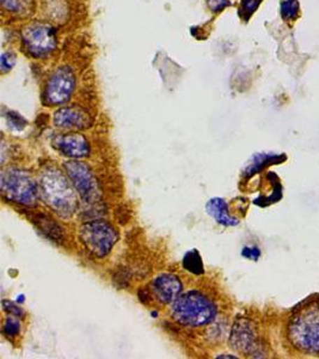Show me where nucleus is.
<instances>
[{"instance_id":"nucleus-1","label":"nucleus","mask_w":319,"mask_h":359,"mask_svg":"<svg viewBox=\"0 0 319 359\" xmlns=\"http://www.w3.org/2000/svg\"><path fill=\"white\" fill-rule=\"evenodd\" d=\"M171 314L180 326L197 328L212 323L217 318L218 308L208 296L190 290L180 294L172 302Z\"/></svg>"},{"instance_id":"nucleus-2","label":"nucleus","mask_w":319,"mask_h":359,"mask_svg":"<svg viewBox=\"0 0 319 359\" xmlns=\"http://www.w3.org/2000/svg\"><path fill=\"white\" fill-rule=\"evenodd\" d=\"M38 192L45 204L64 218L72 216L78 208L77 196L64 174L57 169H47L38 181Z\"/></svg>"},{"instance_id":"nucleus-3","label":"nucleus","mask_w":319,"mask_h":359,"mask_svg":"<svg viewBox=\"0 0 319 359\" xmlns=\"http://www.w3.org/2000/svg\"><path fill=\"white\" fill-rule=\"evenodd\" d=\"M288 334L292 344L307 353H319V304H310L292 318Z\"/></svg>"},{"instance_id":"nucleus-4","label":"nucleus","mask_w":319,"mask_h":359,"mask_svg":"<svg viewBox=\"0 0 319 359\" xmlns=\"http://www.w3.org/2000/svg\"><path fill=\"white\" fill-rule=\"evenodd\" d=\"M1 192L8 201L33 206L38 199V187L28 172L11 168L1 174Z\"/></svg>"},{"instance_id":"nucleus-5","label":"nucleus","mask_w":319,"mask_h":359,"mask_svg":"<svg viewBox=\"0 0 319 359\" xmlns=\"http://www.w3.org/2000/svg\"><path fill=\"white\" fill-rule=\"evenodd\" d=\"M79 238L92 255L104 257L111 253V249L119 240L116 229L104 221L89 222L79 229Z\"/></svg>"},{"instance_id":"nucleus-6","label":"nucleus","mask_w":319,"mask_h":359,"mask_svg":"<svg viewBox=\"0 0 319 359\" xmlns=\"http://www.w3.org/2000/svg\"><path fill=\"white\" fill-rule=\"evenodd\" d=\"M22 43L31 57H45L57 48V32L47 23H33L23 29Z\"/></svg>"},{"instance_id":"nucleus-7","label":"nucleus","mask_w":319,"mask_h":359,"mask_svg":"<svg viewBox=\"0 0 319 359\" xmlns=\"http://www.w3.org/2000/svg\"><path fill=\"white\" fill-rule=\"evenodd\" d=\"M76 88V76L73 71L62 66L50 74V79L45 83L42 94V101L47 106H62L70 101Z\"/></svg>"},{"instance_id":"nucleus-8","label":"nucleus","mask_w":319,"mask_h":359,"mask_svg":"<svg viewBox=\"0 0 319 359\" xmlns=\"http://www.w3.org/2000/svg\"><path fill=\"white\" fill-rule=\"evenodd\" d=\"M65 170L67 176L70 177L76 191L78 193L84 203L87 204H97L101 201V189H99L97 180L89 165L82 162H69L65 163Z\"/></svg>"},{"instance_id":"nucleus-9","label":"nucleus","mask_w":319,"mask_h":359,"mask_svg":"<svg viewBox=\"0 0 319 359\" xmlns=\"http://www.w3.org/2000/svg\"><path fill=\"white\" fill-rule=\"evenodd\" d=\"M229 345L236 351L246 355L261 357L262 353L256 328L246 318H239L234 323L229 335Z\"/></svg>"},{"instance_id":"nucleus-10","label":"nucleus","mask_w":319,"mask_h":359,"mask_svg":"<svg viewBox=\"0 0 319 359\" xmlns=\"http://www.w3.org/2000/svg\"><path fill=\"white\" fill-rule=\"evenodd\" d=\"M52 145L57 152L69 158H85L90 155L89 140L78 133H65L54 137Z\"/></svg>"},{"instance_id":"nucleus-11","label":"nucleus","mask_w":319,"mask_h":359,"mask_svg":"<svg viewBox=\"0 0 319 359\" xmlns=\"http://www.w3.org/2000/svg\"><path fill=\"white\" fill-rule=\"evenodd\" d=\"M183 290L180 278L171 273L157 276L151 282L150 292L162 304H169L176 299Z\"/></svg>"},{"instance_id":"nucleus-12","label":"nucleus","mask_w":319,"mask_h":359,"mask_svg":"<svg viewBox=\"0 0 319 359\" xmlns=\"http://www.w3.org/2000/svg\"><path fill=\"white\" fill-rule=\"evenodd\" d=\"M91 123L90 115L77 106L62 107L54 114V125L62 130H85Z\"/></svg>"},{"instance_id":"nucleus-13","label":"nucleus","mask_w":319,"mask_h":359,"mask_svg":"<svg viewBox=\"0 0 319 359\" xmlns=\"http://www.w3.org/2000/svg\"><path fill=\"white\" fill-rule=\"evenodd\" d=\"M30 221L36 226L37 230L45 235L50 241L55 243H62L64 241V233L62 228L54 221L52 217L45 215V213H31L30 215Z\"/></svg>"},{"instance_id":"nucleus-14","label":"nucleus","mask_w":319,"mask_h":359,"mask_svg":"<svg viewBox=\"0 0 319 359\" xmlns=\"http://www.w3.org/2000/svg\"><path fill=\"white\" fill-rule=\"evenodd\" d=\"M206 211L209 216L213 217L217 223L224 226H236L239 224L237 218L231 216L229 205L221 198H213L206 205Z\"/></svg>"},{"instance_id":"nucleus-15","label":"nucleus","mask_w":319,"mask_h":359,"mask_svg":"<svg viewBox=\"0 0 319 359\" xmlns=\"http://www.w3.org/2000/svg\"><path fill=\"white\" fill-rule=\"evenodd\" d=\"M182 265L185 271H188L189 273L195 274V276H202L205 273L202 257L197 252V249H192V250H189L188 253H185Z\"/></svg>"},{"instance_id":"nucleus-16","label":"nucleus","mask_w":319,"mask_h":359,"mask_svg":"<svg viewBox=\"0 0 319 359\" xmlns=\"http://www.w3.org/2000/svg\"><path fill=\"white\" fill-rule=\"evenodd\" d=\"M285 159H286L285 156L258 155L257 157H255L254 162L250 164V167L248 168V170L246 172V175H254L256 172L263 170L267 165L281 163Z\"/></svg>"},{"instance_id":"nucleus-17","label":"nucleus","mask_w":319,"mask_h":359,"mask_svg":"<svg viewBox=\"0 0 319 359\" xmlns=\"http://www.w3.org/2000/svg\"><path fill=\"white\" fill-rule=\"evenodd\" d=\"M280 13L283 21H295L300 15V4L298 0H283L280 5Z\"/></svg>"},{"instance_id":"nucleus-18","label":"nucleus","mask_w":319,"mask_h":359,"mask_svg":"<svg viewBox=\"0 0 319 359\" xmlns=\"http://www.w3.org/2000/svg\"><path fill=\"white\" fill-rule=\"evenodd\" d=\"M1 3L10 13H21L28 11L31 0H1Z\"/></svg>"},{"instance_id":"nucleus-19","label":"nucleus","mask_w":319,"mask_h":359,"mask_svg":"<svg viewBox=\"0 0 319 359\" xmlns=\"http://www.w3.org/2000/svg\"><path fill=\"white\" fill-rule=\"evenodd\" d=\"M262 0H241V17L243 20L248 21L251 15L257 10Z\"/></svg>"},{"instance_id":"nucleus-20","label":"nucleus","mask_w":319,"mask_h":359,"mask_svg":"<svg viewBox=\"0 0 319 359\" xmlns=\"http://www.w3.org/2000/svg\"><path fill=\"white\" fill-rule=\"evenodd\" d=\"M8 318L5 320L4 327H3V333L8 338H13L20 334L21 332V323L17 321L16 318Z\"/></svg>"},{"instance_id":"nucleus-21","label":"nucleus","mask_w":319,"mask_h":359,"mask_svg":"<svg viewBox=\"0 0 319 359\" xmlns=\"http://www.w3.org/2000/svg\"><path fill=\"white\" fill-rule=\"evenodd\" d=\"M8 126L16 130V131H22L27 125L24 118H22L21 115L16 114L13 111H8Z\"/></svg>"},{"instance_id":"nucleus-22","label":"nucleus","mask_w":319,"mask_h":359,"mask_svg":"<svg viewBox=\"0 0 319 359\" xmlns=\"http://www.w3.org/2000/svg\"><path fill=\"white\" fill-rule=\"evenodd\" d=\"M3 309H4L8 315L15 316V318H22L24 315V311L22 309L21 306H16L15 303L10 302V301H3Z\"/></svg>"},{"instance_id":"nucleus-23","label":"nucleus","mask_w":319,"mask_h":359,"mask_svg":"<svg viewBox=\"0 0 319 359\" xmlns=\"http://www.w3.org/2000/svg\"><path fill=\"white\" fill-rule=\"evenodd\" d=\"M16 62V55L10 52H5L1 55V69L3 72H8L10 69H13V65Z\"/></svg>"},{"instance_id":"nucleus-24","label":"nucleus","mask_w":319,"mask_h":359,"mask_svg":"<svg viewBox=\"0 0 319 359\" xmlns=\"http://www.w3.org/2000/svg\"><path fill=\"white\" fill-rule=\"evenodd\" d=\"M206 1L213 13H220L224 8L231 5L229 0H206Z\"/></svg>"},{"instance_id":"nucleus-25","label":"nucleus","mask_w":319,"mask_h":359,"mask_svg":"<svg viewBox=\"0 0 319 359\" xmlns=\"http://www.w3.org/2000/svg\"><path fill=\"white\" fill-rule=\"evenodd\" d=\"M241 255L243 257H246V259H250V260H258V257H261V250L256 245H253V247H244L243 250H241Z\"/></svg>"},{"instance_id":"nucleus-26","label":"nucleus","mask_w":319,"mask_h":359,"mask_svg":"<svg viewBox=\"0 0 319 359\" xmlns=\"http://www.w3.org/2000/svg\"><path fill=\"white\" fill-rule=\"evenodd\" d=\"M152 297H153V296H152V294H148V291L146 290V289H145V290L141 289V290L139 291L140 301H141L143 304H148V302L151 301Z\"/></svg>"},{"instance_id":"nucleus-27","label":"nucleus","mask_w":319,"mask_h":359,"mask_svg":"<svg viewBox=\"0 0 319 359\" xmlns=\"http://www.w3.org/2000/svg\"><path fill=\"white\" fill-rule=\"evenodd\" d=\"M219 358H236V355H219Z\"/></svg>"}]
</instances>
